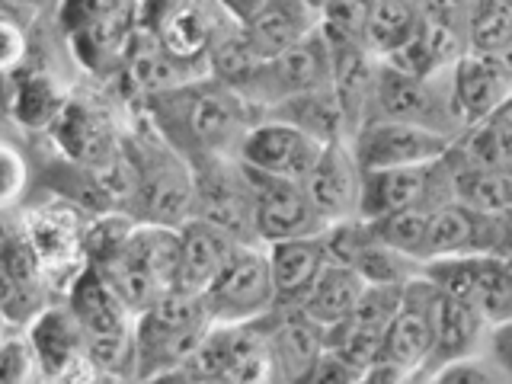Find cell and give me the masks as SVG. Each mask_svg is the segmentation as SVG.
Instances as JSON below:
<instances>
[{"instance_id": "cell-1", "label": "cell", "mask_w": 512, "mask_h": 384, "mask_svg": "<svg viewBox=\"0 0 512 384\" xmlns=\"http://www.w3.org/2000/svg\"><path fill=\"white\" fill-rule=\"evenodd\" d=\"M128 106L141 112L154 132L186 160L199 154H237L240 138L260 119V109L247 96L208 74L144 93Z\"/></svg>"}, {"instance_id": "cell-2", "label": "cell", "mask_w": 512, "mask_h": 384, "mask_svg": "<svg viewBox=\"0 0 512 384\" xmlns=\"http://www.w3.org/2000/svg\"><path fill=\"white\" fill-rule=\"evenodd\" d=\"M135 112V109H132ZM122 154L132 167V192L125 215L144 224L180 228L192 218V173L189 160L160 138L151 122L135 112L122 135Z\"/></svg>"}, {"instance_id": "cell-3", "label": "cell", "mask_w": 512, "mask_h": 384, "mask_svg": "<svg viewBox=\"0 0 512 384\" xmlns=\"http://www.w3.org/2000/svg\"><path fill=\"white\" fill-rule=\"evenodd\" d=\"M64 304L84 336V352L96 381H135V314L96 276V269L84 266L77 272L64 288Z\"/></svg>"}, {"instance_id": "cell-4", "label": "cell", "mask_w": 512, "mask_h": 384, "mask_svg": "<svg viewBox=\"0 0 512 384\" xmlns=\"http://www.w3.org/2000/svg\"><path fill=\"white\" fill-rule=\"evenodd\" d=\"M87 266L96 269V276L119 295L128 311L138 314L164 292L176 288L180 234H176V228H164V224L135 221L116 250L106 253L100 263Z\"/></svg>"}, {"instance_id": "cell-5", "label": "cell", "mask_w": 512, "mask_h": 384, "mask_svg": "<svg viewBox=\"0 0 512 384\" xmlns=\"http://www.w3.org/2000/svg\"><path fill=\"white\" fill-rule=\"evenodd\" d=\"M212 327L202 295L173 288L135 314V381H160L189 356Z\"/></svg>"}, {"instance_id": "cell-6", "label": "cell", "mask_w": 512, "mask_h": 384, "mask_svg": "<svg viewBox=\"0 0 512 384\" xmlns=\"http://www.w3.org/2000/svg\"><path fill=\"white\" fill-rule=\"evenodd\" d=\"M170 384H266L269 356L256 324H212L196 349L173 368Z\"/></svg>"}, {"instance_id": "cell-7", "label": "cell", "mask_w": 512, "mask_h": 384, "mask_svg": "<svg viewBox=\"0 0 512 384\" xmlns=\"http://www.w3.org/2000/svg\"><path fill=\"white\" fill-rule=\"evenodd\" d=\"M192 218L228 231L240 244H260L253 228V186L237 154L189 157Z\"/></svg>"}, {"instance_id": "cell-8", "label": "cell", "mask_w": 512, "mask_h": 384, "mask_svg": "<svg viewBox=\"0 0 512 384\" xmlns=\"http://www.w3.org/2000/svg\"><path fill=\"white\" fill-rule=\"evenodd\" d=\"M420 276H426L439 292L468 301L490 327L512 320V263L509 256L468 253L426 260Z\"/></svg>"}, {"instance_id": "cell-9", "label": "cell", "mask_w": 512, "mask_h": 384, "mask_svg": "<svg viewBox=\"0 0 512 384\" xmlns=\"http://www.w3.org/2000/svg\"><path fill=\"white\" fill-rule=\"evenodd\" d=\"M202 304L212 324H250L272 304V276L263 244H237L218 276L202 288Z\"/></svg>"}, {"instance_id": "cell-10", "label": "cell", "mask_w": 512, "mask_h": 384, "mask_svg": "<svg viewBox=\"0 0 512 384\" xmlns=\"http://www.w3.org/2000/svg\"><path fill=\"white\" fill-rule=\"evenodd\" d=\"M368 119H397L432 128V132L455 138L461 132V122L452 109L448 96V71L436 77H413L391 68L381 61L378 84L372 96V112Z\"/></svg>"}, {"instance_id": "cell-11", "label": "cell", "mask_w": 512, "mask_h": 384, "mask_svg": "<svg viewBox=\"0 0 512 384\" xmlns=\"http://www.w3.org/2000/svg\"><path fill=\"white\" fill-rule=\"evenodd\" d=\"M442 202H452V164L445 154L429 164L362 170L359 218L365 221L404 208H436Z\"/></svg>"}, {"instance_id": "cell-12", "label": "cell", "mask_w": 512, "mask_h": 384, "mask_svg": "<svg viewBox=\"0 0 512 384\" xmlns=\"http://www.w3.org/2000/svg\"><path fill=\"white\" fill-rule=\"evenodd\" d=\"M330 80H333V52L327 36L317 26L311 36H304L292 48L263 58L256 74L250 77L244 96L263 112L266 106L288 100V96L330 87Z\"/></svg>"}, {"instance_id": "cell-13", "label": "cell", "mask_w": 512, "mask_h": 384, "mask_svg": "<svg viewBox=\"0 0 512 384\" xmlns=\"http://www.w3.org/2000/svg\"><path fill=\"white\" fill-rule=\"evenodd\" d=\"M512 212H474L468 205L442 202L429 212L423 253L420 260H439V256H468V253H493L509 256L512 247Z\"/></svg>"}, {"instance_id": "cell-14", "label": "cell", "mask_w": 512, "mask_h": 384, "mask_svg": "<svg viewBox=\"0 0 512 384\" xmlns=\"http://www.w3.org/2000/svg\"><path fill=\"white\" fill-rule=\"evenodd\" d=\"M87 221L71 202H48L23 215V234L36 250L48 276L52 292H64L71 279L87 266L84 260V231Z\"/></svg>"}, {"instance_id": "cell-15", "label": "cell", "mask_w": 512, "mask_h": 384, "mask_svg": "<svg viewBox=\"0 0 512 384\" xmlns=\"http://www.w3.org/2000/svg\"><path fill=\"white\" fill-rule=\"evenodd\" d=\"M452 138L432 128L397 122V119H368L349 135V148L359 170H388L439 160Z\"/></svg>"}, {"instance_id": "cell-16", "label": "cell", "mask_w": 512, "mask_h": 384, "mask_svg": "<svg viewBox=\"0 0 512 384\" xmlns=\"http://www.w3.org/2000/svg\"><path fill=\"white\" fill-rule=\"evenodd\" d=\"M36 356L39 381H96L93 365L87 362L84 336L64 301H48L32 314L23 327Z\"/></svg>"}, {"instance_id": "cell-17", "label": "cell", "mask_w": 512, "mask_h": 384, "mask_svg": "<svg viewBox=\"0 0 512 384\" xmlns=\"http://www.w3.org/2000/svg\"><path fill=\"white\" fill-rule=\"evenodd\" d=\"M436 301L439 288L426 276H416L400 292V304L391 317L381 340V356L397 368H404L410 381H416L420 368L432 349V333H436Z\"/></svg>"}, {"instance_id": "cell-18", "label": "cell", "mask_w": 512, "mask_h": 384, "mask_svg": "<svg viewBox=\"0 0 512 384\" xmlns=\"http://www.w3.org/2000/svg\"><path fill=\"white\" fill-rule=\"evenodd\" d=\"M253 324L260 330L269 356V381L301 384L317 352L324 349V327L304 314L298 304L269 308Z\"/></svg>"}, {"instance_id": "cell-19", "label": "cell", "mask_w": 512, "mask_h": 384, "mask_svg": "<svg viewBox=\"0 0 512 384\" xmlns=\"http://www.w3.org/2000/svg\"><path fill=\"white\" fill-rule=\"evenodd\" d=\"M240 164H244V160H240ZM247 173L253 186V228L260 244L317 234L324 228V221L314 212L301 180H285V176L260 173L253 167H247Z\"/></svg>"}, {"instance_id": "cell-20", "label": "cell", "mask_w": 512, "mask_h": 384, "mask_svg": "<svg viewBox=\"0 0 512 384\" xmlns=\"http://www.w3.org/2000/svg\"><path fill=\"white\" fill-rule=\"evenodd\" d=\"M320 148H324V141H317L304 128L282 119L260 116L247 128V135L240 138L237 160H244L247 167L260 173L285 176V180H304L308 170L314 167V160L320 157Z\"/></svg>"}, {"instance_id": "cell-21", "label": "cell", "mask_w": 512, "mask_h": 384, "mask_svg": "<svg viewBox=\"0 0 512 384\" xmlns=\"http://www.w3.org/2000/svg\"><path fill=\"white\" fill-rule=\"evenodd\" d=\"M58 144V151L74 167H100L122 151V135L116 128L112 112L90 100V96H71L61 106L55 125L48 128Z\"/></svg>"}, {"instance_id": "cell-22", "label": "cell", "mask_w": 512, "mask_h": 384, "mask_svg": "<svg viewBox=\"0 0 512 384\" xmlns=\"http://www.w3.org/2000/svg\"><path fill=\"white\" fill-rule=\"evenodd\" d=\"M448 96H452V109L461 128L512 103L509 55L461 52L448 68Z\"/></svg>"}, {"instance_id": "cell-23", "label": "cell", "mask_w": 512, "mask_h": 384, "mask_svg": "<svg viewBox=\"0 0 512 384\" xmlns=\"http://www.w3.org/2000/svg\"><path fill=\"white\" fill-rule=\"evenodd\" d=\"M304 192L314 205L320 221H340V218H356L359 215V189H362V170L356 164L349 148V138L327 141L320 148V157L314 167L301 180Z\"/></svg>"}, {"instance_id": "cell-24", "label": "cell", "mask_w": 512, "mask_h": 384, "mask_svg": "<svg viewBox=\"0 0 512 384\" xmlns=\"http://www.w3.org/2000/svg\"><path fill=\"white\" fill-rule=\"evenodd\" d=\"M487 333L490 324L480 317L468 301L452 298L439 292L436 301V333H432V349L420 368L416 381H429L432 372H439L442 365L464 359V356H477L487 346Z\"/></svg>"}, {"instance_id": "cell-25", "label": "cell", "mask_w": 512, "mask_h": 384, "mask_svg": "<svg viewBox=\"0 0 512 384\" xmlns=\"http://www.w3.org/2000/svg\"><path fill=\"white\" fill-rule=\"evenodd\" d=\"M135 36L138 26H135V0H132L125 10L71 32L68 39L80 68L103 80V77H119V71L128 61V52H132Z\"/></svg>"}, {"instance_id": "cell-26", "label": "cell", "mask_w": 512, "mask_h": 384, "mask_svg": "<svg viewBox=\"0 0 512 384\" xmlns=\"http://www.w3.org/2000/svg\"><path fill=\"white\" fill-rule=\"evenodd\" d=\"M263 250H266L269 276H272V292H276V304H272V308L298 304L304 292L311 288V282L317 279L320 266L327 263L324 244H320V231L304 234V237L272 240V244H263Z\"/></svg>"}, {"instance_id": "cell-27", "label": "cell", "mask_w": 512, "mask_h": 384, "mask_svg": "<svg viewBox=\"0 0 512 384\" xmlns=\"http://www.w3.org/2000/svg\"><path fill=\"white\" fill-rule=\"evenodd\" d=\"M445 157L452 160V167L512 170V103L464 125L448 144Z\"/></svg>"}, {"instance_id": "cell-28", "label": "cell", "mask_w": 512, "mask_h": 384, "mask_svg": "<svg viewBox=\"0 0 512 384\" xmlns=\"http://www.w3.org/2000/svg\"><path fill=\"white\" fill-rule=\"evenodd\" d=\"M317 26H320V10L311 7L308 0H266L253 13V20L240 29H244L253 52L260 58H269L292 48L304 36H311Z\"/></svg>"}, {"instance_id": "cell-29", "label": "cell", "mask_w": 512, "mask_h": 384, "mask_svg": "<svg viewBox=\"0 0 512 384\" xmlns=\"http://www.w3.org/2000/svg\"><path fill=\"white\" fill-rule=\"evenodd\" d=\"M176 234H180V276H176V288L202 295V288L218 276V269L228 263V256L234 253L240 240L199 218L183 221Z\"/></svg>"}, {"instance_id": "cell-30", "label": "cell", "mask_w": 512, "mask_h": 384, "mask_svg": "<svg viewBox=\"0 0 512 384\" xmlns=\"http://www.w3.org/2000/svg\"><path fill=\"white\" fill-rule=\"evenodd\" d=\"M461 52H464V36L455 26L420 13V23H416L413 36L400 48H394L391 55H384L381 61L413 77H436L452 68V61Z\"/></svg>"}, {"instance_id": "cell-31", "label": "cell", "mask_w": 512, "mask_h": 384, "mask_svg": "<svg viewBox=\"0 0 512 384\" xmlns=\"http://www.w3.org/2000/svg\"><path fill=\"white\" fill-rule=\"evenodd\" d=\"M13 80L10 90V116L16 125H23L26 132H48L55 125L61 106L68 103V93L58 80L42 68H23L7 74Z\"/></svg>"}, {"instance_id": "cell-32", "label": "cell", "mask_w": 512, "mask_h": 384, "mask_svg": "<svg viewBox=\"0 0 512 384\" xmlns=\"http://www.w3.org/2000/svg\"><path fill=\"white\" fill-rule=\"evenodd\" d=\"M362 292H365V282L356 269L346 266V263L327 260L324 266H320L311 288L304 292V298L298 301V308L311 320H317L320 327H330L356 308Z\"/></svg>"}, {"instance_id": "cell-33", "label": "cell", "mask_w": 512, "mask_h": 384, "mask_svg": "<svg viewBox=\"0 0 512 384\" xmlns=\"http://www.w3.org/2000/svg\"><path fill=\"white\" fill-rule=\"evenodd\" d=\"M260 116L292 122V125L304 128L308 135H314L317 141H324V144L349 138V128H346V119H343V109H340V103H336V96H333V87H320V90L288 96V100L266 106Z\"/></svg>"}, {"instance_id": "cell-34", "label": "cell", "mask_w": 512, "mask_h": 384, "mask_svg": "<svg viewBox=\"0 0 512 384\" xmlns=\"http://www.w3.org/2000/svg\"><path fill=\"white\" fill-rule=\"evenodd\" d=\"M452 202L490 215L512 212V170L452 167Z\"/></svg>"}, {"instance_id": "cell-35", "label": "cell", "mask_w": 512, "mask_h": 384, "mask_svg": "<svg viewBox=\"0 0 512 384\" xmlns=\"http://www.w3.org/2000/svg\"><path fill=\"white\" fill-rule=\"evenodd\" d=\"M512 48V4L509 0H474L464 16V52L509 55Z\"/></svg>"}, {"instance_id": "cell-36", "label": "cell", "mask_w": 512, "mask_h": 384, "mask_svg": "<svg viewBox=\"0 0 512 384\" xmlns=\"http://www.w3.org/2000/svg\"><path fill=\"white\" fill-rule=\"evenodd\" d=\"M352 269L359 272L365 285H407L410 279L420 276L423 263L413 260L410 253L381 244V240L368 228V240L352 260Z\"/></svg>"}, {"instance_id": "cell-37", "label": "cell", "mask_w": 512, "mask_h": 384, "mask_svg": "<svg viewBox=\"0 0 512 384\" xmlns=\"http://www.w3.org/2000/svg\"><path fill=\"white\" fill-rule=\"evenodd\" d=\"M420 13L423 10L400 7V4H391V0H375V7L368 13L365 29H362V45L378 58L391 55L394 48H400L413 36L416 23H420Z\"/></svg>"}, {"instance_id": "cell-38", "label": "cell", "mask_w": 512, "mask_h": 384, "mask_svg": "<svg viewBox=\"0 0 512 384\" xmlns=\"http://www.w3.org/2000/svg\"><path fill=\"white\" fill-rule=\"evenodd\" d=\"M429 212H432V208H404V212H391V215L372 218V221H368V228H372V234L381 240V244L397 247V250L410 253L413 260H420Z\"/></svg>"}, {"instance_id": "cell-39", "label": "cell", "mask_w": 512, "mask_h": 384, "mask_svg": "<svg viewBox=\"0 0 512 384\" xmlns=\"http://www.w3.org/2000/svg\"><path fill=\"white\" fill-rule=\"evenodd\" d=\"M0 263H4V269L13 276V282L23 288V292H29L36 301L48 304V295H52V285H48V276L45 269L39 263L36 250H32V244L26 240V234L20 231L10 244H4V250H0Z\"/></svg>"}, {"instance_id": "cell-40", "label": "cell", "mask_w": 512, "mask_h": 384, "mask_svg": "<svg viewBox=\"0 0 512 384\" xmlns=\"http://www.w3.org/2000/svg\"><path fill=\"white\" fill-rule=\"evenodd\" d=\"M375 0H327L320 7V32L330 39H356L362 42V29Z\"/></svg>"}, {"instance_id": "cell-41", "label": "cell", "mask_w": 512, "mask_h": 384, "mask_svg": "<svg viewBox=\"0 0 512 384\" xmlns=\"http://www.w3.org/2000/svg\"><path fill=\"white\" fill-rule=\"evenodd\" d=\"M429 381L432 384H509L512 378L503 368H496L484 352H477V356H464L442 365L439 372L429 375Z\"/></svg>"}, {"instance_id": "cell-42", "label": "cell", "mask_w": 512, "mask_h": 384, "mask_svg": "<svg viewBox=\"0 0 512 384\" xmlns=\"http://www.w3.org/2000/svg\"><path fill=\"white\" fill-rule=\"evenodd\" d=\"M39 381L36 356L26 340V333L4 336L0 333V384H26Z\"/></svg>"}, {"instance_id": "cell-43", "label": "cell", "mask_w": 512, "mask_h": 384, "mask_svg": "<svg viewBox=\"0 0 512 384\" xmlns=\"http://www.w3.org/2000/svg\"><path fill=\"white\" fill-rule=\"evenodd\" d=\"M29 64V29L20 13L0 7V77Z\"/></svg>"}, {"instance_id": "cell-44", "label": "cell", "mask_w": 512, "mask_h": 384, "mask_svg": "<svg viewBox=\"0 0 512 384\" xmlns=\"http://www.w3.org/2000/svg\"><path fill=\"white\" fill-rule=\"evenodd\" d=\"M132 0H58L55 4V13H58V29L64 36H71V32L84 29L90 23H100L106 16L125 10Z\"/></svg>"}, {"instance_id": "cell-45", "label": "cell", "mask_w": 512, "mask_h": 384, "mask_svg": "<svg viewBox=\"0 0 512 384\" xmlns=\"http://www.w3.org/2000/svg\"><path fill=\"white\" fill-rule=\"evenodd\" d=\"M39 308H42V301L23 292V288L13 282L10 272L4 269V263H0V320H4V327L23 330Z\"/></svg>"}, {"instance_id": "cell-46", "label": "cell", "mask_w": 512, "mask_h": 384, "mask_svg": "<svg viewBox=\"0 0 512 384\" xmlns=\"http://www.w3.org/2000/svg\"><path fill=\"white\" fill-rule=\"evenodd\" d=\"M29 189V164L13 144L0 141V205L16 208Z\"/></svg>"}, {"instance_id": "cell-47", "label": "cell", "mask_w": 512, "mask_h": 384, "mask_svg": "<svg viewBox=\"0 0 512 384\" xmlns=\"http://www.w3.org/2000/svg\"><path fill=\"white\" fill-rule=\"evenodd\" d=\"M362 384V372L356 365H349L343 356H336L333 349H320L317 359L311 362L308 375H304L301 384Z\"/></svg>"}, {"instance_id": "cell-48", "label": "cell", "mask_w": 512, "mask_h": 384, "mask_svg": "<svg viewBox=\"0 0 512 384\" xmlns=\"http://www.w3.org/2000/svg\"><path fill=\"white\" fill-rule=\"evenodd\" d=\"M474 0H423V13L432 16V20L455 26L464 36V16H468Z\"/></svg>"}, {"instance_id": "cell-49", "label": "cell", "mask_w": 512, "mask_h": 384, "mask_svg": "<svg viewBox=\"0 0 512 384\" xmlns=\"http://www.w3.org/2000/svg\"><path fill=\"white\" fill-rule=\"evenodd\" d=\"M212 4L221 10L224 20H231L234 26H244L253 20V13L260 10L266 0H212Z\"/></svg>"}, {"instance_id": "cell-50", "label": "cell", "mask_w": 512, "mask_h": 384, "mask_svg": "<svg viewBox=\"0 0 512 384\" xmlns=\"http://www.w3.org/2000/svg\"><path fill=\"white\" fill-rule=\"evenodd\" d=\"M20 231H23V215H16V208L0 205V250H4V244H10Z\"/></svg>"}, {"instance_id": "cell-51", "label": "cell", "mask_w": 512, "mask_h": 384, "mask_svg": "<svg viewBox=\"0 0 512 384\" xmlns=\"http://www.w3.org/2000/svg\"><path fill=\"white\" fill-rule=\"evenodd\" d=\"M48 4V0H0V7H7L13 13H39L42 7Z\"/></svg>"}, {"instance_id": "cell-52", "label": "cell", "mask_w": 512, "mask_h": 384, "mask_svg": "<svg viewBox=\"0 0 512 384\" xmlns=\"http://www.w3.org/2000/svg\"><path fill=\"white\" fill-rule=\"evenodd\" d=\"M391 4H400V7H413V10H423V0H391Z\"/></svg>"}, {"instance_id": "cell-53", "label": "cell", "mask_w": 512, "mask_h": 384, "mask_svg": "<svg viewBox=\"0 0 512 384\" xmlns=\"http://www.w3.org/2000/svg\"><path fill=\"white\" fill-rule=\"evenodd\" d=\"M308 4H311V7H317V10H320V7H324V4H327V0H308Z\"/></svg>"}, {"instance_id": "cell-54", "label": "cell", "mask_w": 512, "mask_h": 384, "mask_svg": "<svg viewBox=\"0 0 512 384\" xmlns=\"http://www.w3.org/2000/svg\"><path fill=\"white\" fill-rule=\"evenodd\" d=\"M4 330H7V327H4V320H0V333H4Z\"/></svg>"}, {"instance_id": "cell-55", "label": "cell", "mask_w": 512, "mask_h": 384, "mask_svg": "<svg viewBox=\"0 0 512 384\" xmlns=\"http://www.w3.org/2000/svg\"><path fill=\"white\" fill-rule=\"evenodd\" d=\"M509 4H512V0H509Z\"/></svg>"}]
</instances>
